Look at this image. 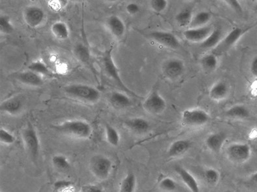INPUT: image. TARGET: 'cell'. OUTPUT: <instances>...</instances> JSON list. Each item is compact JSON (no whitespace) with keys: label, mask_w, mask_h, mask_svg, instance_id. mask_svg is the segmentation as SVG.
Instances as JSON below:
<instances>
[{"label":"cell","mask_w":257,"mask_h":192,"mask_svg":"<svg viewBox=\"0 0 257 192\" xmlns=\"http://www.w3.org/2000/svg\"><path fill=\"white\" fill-rule=\"evenodd\" d=\"M193 13L190 8H185L180 11L176 15L175 20L178 26L181 28L187 27L191 24L193 18Z\"/></svg>","instance_id":"4316f807"},{"label":"cell","mask_w":257,"mask_h":192,"mask_svg":"<svg viewBox=\"0 0 257 192\" xmlns=\"http://www.w3.org/2000/svg\"><path fill=\"white\" fill-rule=\"evenodd\" d=\"M191 146L190 141L185 140V139H180V140L174 141L168 148V155L170 158L178 157V156L183 155L185 152L188 151Z\"/></svg>","instance_id":"2e32d148"},{"label":"cell","mask_w":257,"mask_h":192,"mask_svg":"<svg viewBox=\"0 0 257 192\" xmlns=\"http://www.w3.org/2000/svg\"><path fill=\"white\" fill-rule=\"evenodd\" d=\"M75 53L76 57L82 62H87L89 61L90 54L89 50L85 45L78 44L75 47Z\"/></svg>","instance_id":"d6a6232c"},{"label":"cell","mask_w":257,"mask_h":192,"mask_svg":"<svg viewBox=\"0 0 257 192\" xmlns=\"http://www.w3.org/2000/svg\"><path fill=\"white\" fill-rule=\"evenodd\" d=\"M60 132L78 138L86 139L91 134V126L88 122L81 120H69L56 126Z\"/></svg>","instance_id":"6da1fadb"},{"label":"cell","mask_w":257,"mask_h":192,"mask_svg":"<svg viewBox=\"0 0 257 192\" xmlns=\"http://www.w3.org/2000/svg\"><path fill=\"white\" fill-rule=\"evenodd\" d=\"M29 70L33 72L45 75H49L50 71L48 69L47 65L41 61H35L30 64L28 66Z\"/></svg>","instance_id":"1f68e13d"},{"label":"cell","mask_w":257,"mask_h":192,"mask_svg":"<svg viewBox=\"0 0 257 192\" xmlns=\"http://www.w3.org/2000/svg\"><path fill=\"white\" fill-rule=\"evenodd\" d=\"M175 171L183 183L187 186L191 192H200L197 180L191 173L183 167L180 166H176Z\"/></svg>","instance_id":"5bb4252c"},{"label":"cell","mask_w":257,"mask_h":192,"mask_svg":"<svg viewBox=\"0 0 257 192\" xmlns=\"http://www.w3.org/2000/svg\"><path fill=\"white\" fill-rule=\"evenodd\" d=\"M227 135L223 132L212 133L206 139V144L211 151L219 153L226 141Z\"/></svg>","instance_id":"9a60e30c"},{"label":"cell","mask_w":257,"mask_h":192,"mask_svg":"<svg viewBox=\"0 0 257 192\" xmlns=\"http://www.w3.org/2000/svg\"><path fill=\"white\" fill-rule=\"evenodd\" d=\"M112 48H110V49L106 50L103 56V67H104V69L106 71V74L111 77L114 81L116 82V83L117 84V85L125 93L128 94L129 95L133 96V97H140L139 96L135 93L129 88H127L123 83L122 80H121L119 73H118L117 67H116L114 60L112 59Z\"/></svg>","instance_id":"7a4b0ae2"},{"label":"cell","mask_w":257,"mask_h":192,"mask_svg":"<svg viewBox=\"0 0 257 192\" xmlns=\"http://www.w3.org/2000/svg\"><path fill=\"white\" fill-rule=\"evenodd\" d=\"M90 170L95 177L99 180H106L111 173V160L102 155L93 156L90 163Z\"/></svg>","instance_id":"277c9868"},{"label":"cell","mask_w":257,"mask_h":192,"mask_svg":"<svg viewBox=\"0 0 257 192\" xmlns=\"http://www.w3.org/2000/svg\"><path fill=\"white\" fill-rule=\"evenodd\" d=\"M212 15L208 11H200L193 16L189 28L203 27L211 19Z\"/></svg>","instance_id":"d4e9b609"},{"label":"cell","mask_w":257,"mask_h":192,"mask_svg":"<svg viewBox=\"0 0 257 192\" xmlns=\"http://www.w3.org/2000/svg\"><path fill=\"white\" fill-rule=\"evenodd\" d=\"M106 140L112 146H117L119 144L120 137L119 133L115 128L109 124H106L105 126Z\"/></svg>","instance_id":"f546056e"},{"label":"cell","mask_w":257,"mask_h":192,"mask_svg":"<svg viewBox=\"0 0 257 192\" xmlns=\"http://www.w3.org/2000/svg\"><path fill=\"white\" fill-rule=\"evenodd\" d=\"M51 30L54 36L57 37L58 39L64 40L68 38L69 32L68 28L64 22H57L52 24Z\"/></svg>","instance_id":"83f0119b"},{"label":"cell","mask_w":257,"mask_h":192,"mask_svg":"<svg viewBox=\"0 0 257 192\" xmlns=\"http://www.w3.org/2000/svg\"><path fill=\"white\" fill-rule=\"evenodd\" d=\"M181 119L185 125L200 126L207 124L210 117L205 111L200 109H193L183 111Z\"/></svg>","instance_id":"8992f818"},{"label":"cell","mask_w":257,"mask_h":192,"mask_svg":"<svg viewBox=\"0 0 257 192\" xmlns=\"http://www.w3.org/2000/svg\"><path fill=\"white\" fill-rule=\"evenodd\" d=\"M22 107V101L18 97H11L3 101L0 105V109L2 112L10 114L18 113Z\"/></svg>","instance_id":"d6986e66"},{"label":"cell","mask_w":257,"mask_h":192,"mask_svg":"<svg viewBox=\"0 0 257 192\" xmlns=\"http://www.w3.org/2000/svg\"><path fill=\"white\" fill-rule=\"evenodd\" d=\"M52 163L58 170L66 171L70 168V163L63 155H55L52 158Z\"/></svg>","instance_id":"4dcf8cb0"},{"label":"cell","mask_w":257,"mask_h":192,"mask_svg":"<svg viewBox=\"0 0 257 192\" xmlns=\"http://www.w3.org/2000/svg\"><path fill=\"white\" fill-rule=\"evenodd\" d=\"M148 36L158 44L171 49H178L181 46L177 37L170 32L155 31L150 33Z\"/></svg>","instance_id":"30bf717a"},{"label":"cell","mask_w":257,"mask_h":192,"mask_svg":"<svg viewBox=\"0 0 257 192\" xmlns=\"http://www.w3.org/2000/svg\"><path fill=\"white\" fill-rule=\"evenodd\" d=\"M254 11L255 13H256V14L257 15V3H256V4L255 5Z\"/></svg>","instance_id":"f6af8a7d"},{"label":"cell","mask_w":257,"mask_h":192,"mask_svg":"<svg viewBox=\"0 0 257 192\" xmlns=\"http://www.w3.org/2000/svg\"><path fill=\"white\" fill-rule=\"evenodd\" d=\"M71 185H72V182L70 181H66V180H59V181H57L54 184V187H55L56 190H60L70 187Z\"/></svg>","instance_id":"60d3db41"},{"label":"cell","mask_w":257,"mask_h":192,"mask_svg":"<svg viewBox=\"0 0 257 192\" xmlns=\"http://www.w3.org/2000/svg\"><path fill=\"white\" fill-rule=\"evenodd\" d=\"M126 11L129 15H133L139 12L140 7L136 3H131L127 5Z\"/></svg>","instance_id":"b9f144b4"},{"label":"cell","mask_w":257,"mask_h":192,"mask_svg":"<svg viewBox=\"0 0 257 192\" xmlns=\"http://www.w3.org/2000/svg\"><path fill=\"white\" fill-rule=\"evenodd\" d=\"M24 18L26 23L30 27H37L44 20L45 13L40 7L37 6L28 7L24 10Z\"/></svg>","instance_id":"4fadbf2b"},{"label":"cell","mask_w":257,"mask_h":192,"mask_svg":"<svg viewBox=\"0 0 257 192\" xmlns=\"http://www.w3.org/2000/svg\"><path fill=\"white\" fill-rule=\"evenodd\" d=\"M184 69V63L182 60L172 58L165 62L163 66V72L165 77L174 80L179 78L183 74Z\"/></svg>","instance_id":"8fae6325"},{"label":"cell","mask_w":257,"mask_h":192,"mask_svg":"<svg viewBox=\"0 0 257 192\" xmlns=\"http://www.w3.org/2000/svg\"><path fill=\"white\" fill-rule=\"evenodd\" d=\"M204 177L206 181L210 184H215L218 182L220 175L216 169L210 168L206 169L204 172Z\"/></svg>","instance_id":"836d02e7"},{"label":"cell","mask_w":257,"mask_h":192,"mask_svg":"<svg viewBox=\"0 0 257 192\" xmlns=\"http://www.w3.org/2000/svg\"><path fill=\"white\" fill-rule=\"evenodd\" d=\"M108 26L114 36L121 37L124 34L125 31V24L118 16H110L108 20Z\"/></svg>","instance_id":"603a6c76"},{"label":"cell","mask_w":257,"mask_h":192,"mask_svg":"<svg viewBox=\"0 0 257 192\" xmlns=\"http://www.w3.org/2000/svg\"><path fill=\"white\" fill-rule=\"evenodd\" d=\"M228 91L229 90L226 82H217L210 90V98L216 101H222L227 97Z\"/></svg>","instance_id":"e0dca14e"},{"label":"cell","mask_w":257,"mask_h":192,"mask_svg":"<svg viewBox=\"0 0 257 192\" xmlns=\"http://www.w3.org/2000/svg\"><path fill=\"white\" fill-rule=\"evenodd\" d=\"M151 8L157 13H161L166 9L168 5L166 0H152L150 2Z\"/></svg>","instance_id":"74e56055"},{"label":"cell","mask_w":257,"mask_h":192,"mask_svg":"<svg viewBox=\"0 0 257 192\" xmlns=\"http://www.w3.org/2000/svg\"><path fill=\"white\" fill-rule=\"evenodd\" d=\"M69 95L89 102H95L100 97V93L96 88L85 84H72L64 88Z\"/></svg>","instance_id":"3957f363"},{"label":"cell","mask_w":257,"mask_h":192,"mask_svg":"<svg viewBox=\"0 0 257 192\" xmlns=\"http://www.w3.org/2000/svg\"><path fill=\"white\" fill-rule=\"evenodd\" d=\"M159 187L163 191L171 192L175 191L177 188V184L172 178L166 177L163 178L159 182Z\"/></svg>","instance_id":"e575fe53"},{"label":"cell","mask_w":257,"mask_h":192,"mask_svg":"<svg viewBox=\"0 0 257 192\" xmlns=\"http://www.w3.org/2000/svg\"><path fill=\"white\" fill-rule=\"evenodd\" d=\"M17 79L22 83L30 86H39L42 85L44 82L38 73L30 70L19 73L17 75Z\"/></svg>","instance_id":"ffe728a7"},{"label":"cell","mask_w":257,"mask_h":192,"mask_svg":"<svg viewBox=\"0 0 257 192\" xmlns=\"http://www.w3.org/2000/svg\"><path fill=\"white\" fill-rule=\"evenodd\" d=\"M224 192H233L231 191V190H226V191H225Z\"/></svg>","instance_id":"bcb514c9"},{"label":"cell","mask_w":257,"mask_h":192,"mask_svg":"<svg viewBox=\"0 0 257 192\" xmlns=\"http://www.w3.org/2000/svg\"><path fill=\"white\" fill-rule=\"evenodd\" d=\"M222 31L220 28H216L213 30L203 42L200 43V47L204 50L213 49L222 40Z\"/></svg>","instance_id":"ac0fdd59"},{"label":"cell","mask_w":257,"mask_h":192,"mask_svg":"<svg viewBox=\"0 0 257 192\" xmlns=\"http://www.w3.org/2000/svg\"><path fill=\"white\" fill-rule=\"evenodd\" d=\"M0 141L4 144H11L14 143L15 138L14 135L6 130V129L1 128L0 129Z\"/></svg>","instance_id":"8d00e7d4"},{"label":"cell","mask_w":257,"mask_h":192,"mask_svg":"<svg viewBox=\"0 0 257 192\" xmlns=\"http://www.w3.org/2000/svg\"><path fill=\"white\" fill-rule=\"evenodd\" d=\"M125 124L131 130L137 133H146L150 128V122L142 118H132L127 120Z\"/></svg>","instance_id":"44dd1931"},{"label":"cell","mask_w":257,"mask_h":192,"mask_svg":"<svg viewBox=\"0 0 257 192\" xmlns=\"http://www.w3.org/2000/svg\"><path fill=\"white\" fill-rule=\"evenodd\" d=\"M201 64L206 71H212L217 66L218 59L214 54H208L202 58Z\"/></svg>","instance_id":"f1b7e54d"},{"label":"cell","mask_w":257,"mask_h":192,"mask_svg":"<svg viewBox=\"0 0 257 192\" xmlns=\"http://www.w3.org/2000/svg\"><path fill=\"white\" fill-rule=\"evenodd\" d=\"M212 27L210 26H205L203 27L197 28H189L183 32V35L185 39L191 42L202 43L213 31Z\"/></svg>","instance_id":"7c38bea8"},{"label":"cell","mask_w":257,"mask_h":192,"mask_svg":"<svg viewBox=\"0 0 257 192\" xmlns=\"http://www.w3.org/2000/svg\"><path fill=\"white\" fill-rule=\"evenodd\" d=\"M22 137L31 159L36 161L40 150V143L36 131L32 126L28 125L22 131Z\"/></svg>","instance_id":"5b68a950"},{"label":"cell","mask_w":257,"mask_h":192,"mask_svg":"<svg viewBox=\"0 0 257 192\" xmlns=\"http://www.w3.org/2000/svg\"><path fill=\"white\" fill-rule=\"evenodd\" d=\"M144 108L153 114H161L166 107V102L156 90H153L144 101Z\"/></svg>","instance_id":"9c48e42d"},{"label":"cell","mask_w":257,"mask_h":192,"mask_svg":"<svg viewBox=\"0 0 257 192\" xmlns=\"http://www.w3.org/2000/svg\"><path fill=\"white\" fill-rule=\"evenodd\" d=\"M251 73L255 79H257V55L253 58L251 64Z\"/></svg>","instance_id":"7bdbcfd3"},{"label":"cell","mask_w":257,"mask_h":192,"mask_svg":"<svg viewBox=\"0 0 257 192\" xmlns=\"http://www.w3.org/2000/svg\"><path fill=\"white\" fill-rule=\"evenodd\" d=\"M227 154L233 162L243 163L251 157V147L246 143H234L228 146Z\"/></svg>","instance_id":"52a82bcc"},{"label":"cell","mask_w":257,"mask_h":192,"mask_svg":"<svg viewBox=\"0 0 257 192\" xmlns=\"http://www.w3.org/2000/svg\"><path fill=\"white\" fill-rule=\"evenodd\" d=\"M225 115L234 119H245L250 116V112L244 105H236L230 107L225 112Z\"/></svg>","instance_id":"7402d4cb"},{"label":"cell","mask_w":257,"mask_h":192,"mask_svg":"<svg viewBox=\"0 0 257 192\" xmlns=\"http://www.w3.org/2000/svg\"><path fill=\"white\" fill-rule=\"evenodd\" d=\"M80 192H103V190L100 186L89 184L82 186Z\"/></svg>","instance_id":"ab89813d"},{"label":"cell","mask_w":257,"mask_h":192,"mask_svg":"<svg viewBox=\"0 0 257 192\" xmlns=\"http://www.w3.org/2000/svg\"><path fill=\"white\" fill-rule=\"evenodd\" d=\"M136 186V176L133 173H129L120 184V192H135Z\"/></svg>","instance_id":"484cf974"},{"label":"cell","mask_w":257,"mask_h":192,"mask_svg":"<svg viewBox=\"0 0 257 192\" xmlns=\"http://www.w3.org/2000/svg\"><path fill=\"white\" fill-rule=\"evenodd\" d=\"M110 99L112 105L118 108H125L130 106L132 103L128 96L119 92H112Z\"/></svg>","instance_id":"cb8c5ba5"},{"label":"cell","mask_w":257,"mask_h":192,"mask_svg":"<svg viewBox=\"0 0 257 192\" xmlns=\"http://www.w3.org/2000/svg\"><path fill=\"white\" fill-rule=\"evenodd\" d=\"M43 187L41 188L40 190H39V192H42L43 191Z\"/></svg>","instance_id":"7dc6e473"},{"label":"cell","mask_w":257,"mask_h":192,"mask_svg":"<svg viewBox=\"0 0 257 192\" xmlns=\"http://www.w3.org/2000/svg\"><path fill=\"white\" fill-rule=\"evenodd\" d=\"M13 26L11 23L10 18L7 15H1L0 17V30L1 32L5 33H12Z\"/></svg>","instance_id":"d590c367"},{"label":"cell","mask_w":257,"mask_h":192,"mask_svg":"<svg viewBox=\"0 0 257 192\" xmlns=\"http://www.w3.org/2000/svg\"><path fill=\"white\" fill-rule=\"evenodd\" d=\"M251 181L257 184V172H255L251 176Z\"/></svg>","instance_id":"ee69618b"},{"label":"cell","mask_w":257,"mask_h":192,"mask_svg":"<svg viewBox=\"0 0 257 192\" xmlns=\"http://www.w3.org/2000/svg\"><path fill=\"white\" fill-rule=\"evenodd\" d=\"M245 32L241 28H235L227 35H226L220 41L218 45L213 49V54L215 55H221L230 50L237 42L242 35Z\"/></svg>","instance_id":"ba28073f"},{"label":"cell","mask_w":257,"mask_h":192,"mask_svg":"<svg viewBox=\"0 0 257 192\" xmlns=\"http://www.w3.org/2000/svg\"><path fill=\"white\" fill-rule=\"evenodd\" d=\"M227 4L229 6L230 8L237 13H242L243 12L242 7L239 1L237 0H227L225 1Z\"/></svg>","instance_id":"f35d334b"}]
</instances>
